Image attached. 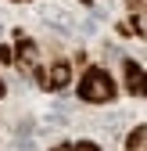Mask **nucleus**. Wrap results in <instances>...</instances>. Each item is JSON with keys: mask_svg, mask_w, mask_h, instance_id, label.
Segmentation results:
<instances>
[{"mask_svg": "<svg viewBox=\"0 0 147 151\" xmlns=\"http://www.w3.org/2000/svg\"><path fill=\"white\" fill-rule=\"evenodd\" d=\"M79 97L90 104H108L115 97V79L104 68H86V76L79 79Z\"/></svg>", "mask_w": 147, "mask_h": 151, "instance_id": "1", "label": "nucleus"}, {"mask_svg": "<svg viewBox=\"0 0 147 151\" xmlns=\"http://www.w3.org/2000/svg\"><path fill=\"white\" fill-rule=\"evenodd\" d=\"M14 61L22 65L29 76L40 72V47H36L32 40H25V36H18V50H14Z\"/></svg>", "mask_w": 147, "mask_h": 151, "instance_id": "2", "label": "nucleus"}, {"mask_svg": "<svg viewBox=\"0 0 147 151\" xmlns=\"http://www.w3.org/2000/svg\"><path fill=\"white\" fill-rule=\"evenodd\" d=\"M68 79H72V65L68 61H54L50 72H40V86H47V90H65Z\"/></svg>", "mask_w": 147, "mask_h": 151, "instance_id": "3", "label": "nucleus"}, {"mask_svg": "<svg viewBox=\"0 0 147 151\" xmlns=\"http://www.w3.org/2000/svg\"><path fill=\"white\" fill-rule=\"evenodd\" d=\"M122 72H126V90H129L133 97H147V72L136 61H126Z\"/></svg>", "mask_w": 147, "mask_h": 151, "instance_id": "4", "label": "nucleus"}, {"mask_svg": "<svg viewBox=\"0 0 147 151\" xmlns=\"http://www.w3.org/2000/svg\"><path fill=\"white\" fill-rule=\"evenodd\" d=\"M126 151H147V126H136L126 137Z\"/></svg>", "mask_w": 147, "mask_h": 151, "instance_id": "5", "label": "nucleus"}, {"mask_svg": "<svg viewBox=\"0 0 147 151\" xmlns=\"http://www.w3.org/2000/svg\"><path fill=\"white\" fill-rule=\"evenodd\" d=\"M72 151H101L93 140H79V144H72Z\"/></svg>", "mask_w": 147, "mask_h": 151, "instance_id": "6", "label": "nucleus"}, {"mask_svg": "<svg viewBox=\"0 0 147 151\" xmlns=\"http://www.w3.org/2000/svg\"><path fill=\"white\" fill-rule=\"evenodd\" d=\"M0 61L11 65V61H14V50H11V47H0Z\"/></svg>", "mask_w": 147, "mask_h": 151, "instance_id": "7", "label": "nucleus"}, {"mask_svg": "<svg viewBox=\"0 0 147 151\" xmlns=\"http://www.w3.org/2000/svg\"><path fill=\"white\" fill-rule=\"evenodd\" d=\"M54 151H72V147H68V144H61V147H54Z\"/></svg>", "mask_w": 147, "mask_h": 151, "instance_id": "8", "label": "nucleus"}, {"mask_svg": "<svg viewBox=\"0 0 147 151\" xmlns=\"http://www.w3.org/2000/svg\"><path fill=\"white\" fill-rule=\"evenodd\" d=\"M0 97H4V83H0Z\"/></svg>", "mask_w": 147, "mask_h": 151, "instance_id": "9", "label": "nucleus"}]
</instances>
